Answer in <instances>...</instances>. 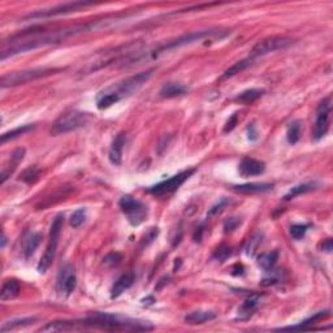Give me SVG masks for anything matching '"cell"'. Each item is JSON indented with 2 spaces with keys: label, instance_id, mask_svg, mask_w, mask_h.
Here are the masks:
<instances>
[{
  "label": "cell",
  "instance_id": "6da1fadb",
  "mask_svg": "<svg viewBox=\"0 0 333 333\" xmlns=\"http://www.w3.org/2000/svg\"><path fill=\"white\" fill-rule=\"evenodd\" d=\"M154 69L146 70V72L138 73L136 76L125 78V80L120 81V82L114 83L106 90H103L99 94L97 99V107L99 109H107L116 104L124 98H128L131 95L136 94L144 83L147 82L153 76Z\"/></svg>",
  "mask_w": 333,
  "mask_h": 333
},
{
  "label": "cell",
  "instance_id": "7a4b0ae2",
  "mask_svg": "<svg viewBox=\"0 0 333 333\" xmlns=\"http://www.w3.org/2000/svg\"><path fill=\"white\" fill-rule=\"evenodd\" d=\"M81 327L99 328L106 330H149L153 329V325L146 322L129 319L120 315L107 314V312H94L91 317L86 318L81 323Z\"/></svg>",
  "mask_w": 333,
  "mask_h": 333
},
{
  "label": "cell",
  "instance_id": "3957f363",
  "mask_svg": "<svg viewBox=\"0 0 333 333\" xmlns=\"http://www.w3.org/2000/svg\"><path fill=\"white\" fill-rule=\"evenodd\" d=\"M228 34H229L228 31H221V30H217V29H214V30H199V31H194V33L185 34V35L178 36L177 39H173V41L166 42V43H164V45L159 46V47H156L155 50L149 51L147 55L143 52H138V55L134 56L133 59L129 60V63H131V64H136V63H138V61L155 60V59L160 58L163 53L170 52V51L176 50V48L183 47V46L192 45V43H195V42H200L203 41V39L208 38V36H217V35L227 36Z\"/></svg>",
  "mask_w": 333,
  "mask_h": 333
},
{
  "label": "cell",
  "instance_id": "277c9868",
  "mask_svg": "<svg viewBox=\"0 0 333 333\" xmlns=\"http://www.w3.org/2000/svg\"><path fill=\"white\" fill-rule=\"evenodd\" d=\"M63 223H64V215L59 214L58 216L53 220L52 225H51V231H50V238H48L47 247H46V251L42 256L41 262L38 263V269L39 273H46L47 269L50 268L51 264H52L53 259L56 256V251H58V245L59 239H60L61 229H63Z\"/></svg>",
  "mask_w": 333,
  "mask_h": 333
},
{
  "label": "cell",
  "instance_id": "5b68a950",
  "mask_svg": "<svg viewBox=\"0 0 333 333\" xmlns=\"http://www.w3.org/2000/svg\"><path fill=\"white\" fill-rule=\"evenodd\" d=\"M63 70L61 68H34V69L21 70V72L8 73L3 76L0 81V86L3 87H12L17 85H23V83L30 82V81L38 80L42 77H47V76L55 75L56 72Z\"/></svg>",
  "mask_w": 333,
  "mask_h": 333
},
{
  "label": "cell",
  "instance_id": "8992f818",
  "mask_svg": "<svg viewBox=\"0 0 333 333\" xmlns=\"http://www.w3.org/2000/svg\"><path fill=\"white\" fill-rule=\"evenodd\" d=\"M90 115L86 112L81 111H69L61 115L55 122H53L52 128H51V134L52 136H60V134H67L69 132L77 131L82 128L83 125H86L90 120Z\"/></svg>",
  "mask_w": 333,
  "mask_h": 333
},
{
  "label": "cell",
  "instance_id": "52a82bcc",
  "mask_svg": "<svg viewBox=\"0 0 333 333\" xmlns=\"http://www.w3.org/2000/svg\"><path fill=\"white\" fill-rule=\"evenodd\" d=\"M291 45H294V39L288 38V36H271V38L258 42L251 48L250 55L247 58H250L255 63L259 58H263V56L268 55V53L276 52V51L285 50V48L290 47Z\"/></svg>",
  "mask_w": 333,
  "mask_h": 333
},
{
  "label": "cell",
  "instance_id": "ba28073f",
  "mask_svg": "<svg viewBox=\"0 0 333 333\" xmlns=\"http://www.w3.org/2000/svg\"><path fill=\"white\" fill-rule=\"evenodd\" d=\"M119 207L122 214L126 216L128 221L133 227H138L146 220L147 216V207L141 200L131 197V195H124L119 200Z\"/></svg>",
  "mask_w": 333,
  "mask_h": 333
},
{
  "label": "cell",
  "instance_id": "9c48e42d",
  "mask_svg": "<svg viewBox=\"0 0 333 333\" xmlns=\"http://www.w3.org/2000/svg\"><path fill=\"white\" fill-rule=\"evenodd\" d=\"M194 172H195L194 168L182 171V172L172 176V177L168 178V180H164L161 181V182L156 183V185L151 186L147 192L150 193V194L156 195V197H163V195L172 194V193H175L176 190H177L178 188H180V186L182 185V183L185 182V181L188 180V178H189Z\"/></svg>",
  "mask_w": 333,
  "mask_h": 333
},
{
  "label": "cell",
  "instance_id": "30bf717a",
  "mask_svg": "<svg viewBox=\"0 0 333 333\" xmlns=\"http://www.w3.org/2000/svg\"><path fill=\"white\" fill-rule=\"evenodd\" d=\"M92 6L89 2H73V3L61 4V6L53 7L51 9H43V11L34 12L24 17V20H41V18H51V17L61 16V14H68L72 12H78L86 7Z\"/></svg>",
  "mask_w": 333,
  "mask_h": 333
},
{
  "label": "cell",
  "instance_id": "8fae6325",
  "mask_svg": "<svg viewBox=\"0 0 333 333\" xmlns=\"http://www.w3.org/2000/svg\"><path fill=\"white\" fill-rule=\"evenodd\" d=\"M332 108V102L330 97H327L320 102L319 107L317 111V121H315L314 132H312V138L315 141H319L327 134L329 129V114Z\"/></svg>",
  "mask_w": 333,
  "mask_h": 333
},
{
  "label": "cell",
  "instance_id": "7c38bea8",
  "mask_svg": "<svg viewBox=\"0 0 333 333\" xmlns=\"http://www.w3.org/2000/svg\"><path fill=\"white\" fill-rule=\"evenodd\" d=\"M77 285V276H76L75 267L72 264H65L61 267L58 276V291L63 297H68L73 293Z\"/></svg>",
  "mask_w": 333,
  "mask_h": 333
},
{
  "label": "cell",
  "instance_id": "4fadbf2b",
  "mask_svg": "<svg viewBox=\"0 0 333 333\" xmlns=\"http://www.w3.org/2000/svg\"><path fill=\"white\" fill-rule=\"evenodd\" d=\"M264 171H266V164L253 158H244L238 165V172L242 177L263 175Z\"/></svg>",
  "mask_w": 333,
  "mask_h": 333
},
{
  "label": "cell",
  "instance_id": "5bb4252c",
  "mask_svg": "<svg viewBox=\"0 0 333 333\" xmlns=\"http://www.w3.org/2000/svg\"><path fill=\"white\" fill-rule=\"evenodd\" d=\"M261 294L249 295L237 310V319L241 320V322H246L253 317L256 308L261 305Z\"/></svg>",
  "mask_w": 333,
  "mask_h": 333
},
{
  "label": "cell",
  "instance_id": "9a60e30c",
  "mask_svg": "<svg viewBox=\"0 0 333 333\" xmlns=\"http://www.w3.org/2000/svg\"><path fill=\"white\" fill-rule=\"evenodd\" d=\"M273 183L269 182H250L244 183V185H234L233 190L241 194H258V193H264L272 190Z\"/></svg>",
  "mask_w": 333,
  "mask_h": 333
},
{
  "label": "cell",
  "instance_id": "2e32d148",
  "mask_svg": "<svg viewBox=\"0 0 333 333\" xmlns=\"http://www.w3.org/2000/svg\"><path fill=\"white\" fill-rule=\"evenodd\" d=\"M125 134L120 133L116 138L114 139L112 142L111 147H109V153H108V159L114 165H120L122 160V150H124L125 146Z\"/></svg>",
  "mask_w": 333,
  "mask_h": 333
},
{
  "label": "cell",
  "instance_id": "e0dca14e",
  "mask_svg": "<svg viewBox=\"0 0 333 333\" xmlns=\"http://www.w3.org/2000/svg\"><path fill=\"white\" fill-rule=\"evenodd\" d=\"M134 281H136V276L132 272L120 276L111 289V298H117L119 295H121L125 290H128L133 285Z\"/></svg>",
  "mask_w": 333,
  "mask_h": 333
},
{
  "label": "cell",
  "instance_id": "ac0fdd59",
  "mask_svg": "<svg viewBox=\"0 0 333 333\" xmlns=\"http://www.w3.org/2000/svg\"><path fill=\"white\" fill-rule=\"evenodd\" d=\"M216 318V314H215L214 311H203V310H198V311H193L190 314L186 315L183 319L188 324L190 325H197V324H205L207 322H211Z\"/></svg>",
  "mask_w": 333,
  "mask_h": 333
},
{
  "label": "cell",
  "instance_id": "d6986e66",
  "mask_svg": "<svg viewBox=\"0 0 333 333\" xmlns=\"http://www.w3.org/2000/svg\"><path fill=\"white\" fill-rule=\"evenodd\" d=\"M20 291H21V285H20L18 281L14 280V279H9L3 284V288L0 291V300L3 302L13 300L20 294Z\"/></svg>",
  "mask_w": 333,
  "mask_h": 333
},
{
  "label": "cell",
  "instance_id": "ffe728a7",
  "mask_svg": "<svg viewBox=\"0 0 333 333\" xmlns=\"http://www.w3.org/2000/svg\"><path fill=\"white\" fill-rule=\"evenodd\" d=\"M329 317H330L329 310L319 311V312H317V314L312 315V317L308 318V319L303 320V322L300 323V324L291 325V327H284V328H281V329H308V328L312 327L315 323L322 322V320L327 319V318H329Z\"/></svg>",
  "mask_w": 333,
  "mask_h": 333
},
{
  "label": "cell",
  "instance_id": "44dd1931",
  "mask_svg": "<svg viewBox=\"0 0 333 333\" xmlns=\"http://www.w3.org/2000/svg\"><path fill=\"white\" fill-rule=\"evenodd\" d=\"M24 156H25V150H24V149H17V150L12 154L11 164L7 166H4L3 172H2V178H0L2 183L6 182L7 178L11 177V175L13 173V171L16 170V166L18 165L20 161H23Z\"/></svg>",
  "mask_w": 333,
  "mask_h": 333
},
{
  "label": "cell",
  "instance_id": "7402d4cb",
  "mask_svg": "<svg viewBox=\"0 0 333 333\" xmlns=\"http://www.w3.org/2000/svg\"><path fill=\"white\" fill-rule=\"evenodd\" d=\"M186 90L188 89H186L183 85H181V83L168 82L161 87L159 94H160L161 98L170 99V98H176V97H180V95H183L186 92Z\"/></svg>",
  "mask_w": 333,
  "mask_h": 333
},
{
  "label": "cell",
  "instance_id": "603a6c76",
  "mask_svg": "<svg viewBox=\"0 0 333 333\" xmlns=\"http://www.w3.org/2000/svg\"><path fill=\"white\" fill-rule=\"evenodd\" d=\"M253 64H254V61L251 60L250 58L244 59V60H241V61H237L236 64L232 65L229 69H227L224 73H223L221 77H220V81H224V80H228V78L234 77V76L238 75V73H241V72H244L245 69H247L250 65H253Z\"/></svg>",
  "mask_w": 333,
  "mask_h": 333
},
{
  "label": "cell",
  "instance_id": "cb8c5ba5",
  "mask_svg": "<svg viewBox=\"0 0 333 333\" xmlns=\"http://www.w3.org/2000/svg\"><path fill=\"white\" fill-rule=\"evenodd\" d=\"M78 328L77 322H67V320H63V322H51L48 323L47 325L42 327L41 332H65V330H72Z\"/></svg>",
  "mask_w": 333,
  "mask_h": 333
},
{
  "label": "cell",
  "instance_id": "d4e9b609",
  "mask_svg": "<svg viewBox=\"0 0 333 333\" xmlns=\"http://www.w3.org/2000/svg\"><path fill=\"white\" fill-rule=\"evenodd\" d=\"M263 94H264V90L262 89H249L239 92V94L234 98V100L242 103V104H250V103H253L255 102L256 99H259Z\"/></svg>",
  "mask_w": 333,
  "mask_h": 333
},
{
  "label": "cell",
  "instance_id": "484cf974",
  "mask_svg": "<svg viewBox=\"0 0 333 333\" xmlns=\"http://www.w3.org/2000/svg\"><path fill=\"white\" fill-rule=\"evenodd\" d=\"M317 186L318 185L315 182L301 183V185H297V186H294V188H291V189L285 194L284 199L285 200L293 199V198L298 197V195H301V194H306V193H308V192H312V190L317 189Z\"/></svg>",
  "mask_w": 333,
  "mask_h": 333
},
{
  "label": "cell",
  "instance_id": "4316f807",
  "mask_svg": "<svg viewBox=\"0 0 333 333\" xmlns=\"http://www.w3.org/2000/svg\"><path fill=\"white\" fill-rule=\"evenodd\" d=\"M42 241V234L41 233H31L28 238L25 239V245H24V254L25 258H30L34 254V251L36 250V247L39 246Z\"/></svg>",
  "mask_w": 333,
  "mask_h": 333
},
{
  "label": "cell",
  "instance_id": "83f0119b",
  "mask_svg": "<svg viewBox=\"0 0 333 333\" xmlns=\"http://www.w3.org/2000/svg\"><path fill=\"white\" fill-rule=\"evenodd\" d=\"M34 128H35L34 125H23V126H18V128L13 129V131H9L7 132V133H4L3 136H2V138H0V141H2V143H6V142L8 141H13V139L18 138V137L31 132Z\"/></svg>",
  "mask_w": 333,
  "mask_h": 333
},
{
  "label": "cell",
  "instance_id": "f1b7e54d",
  "mask_svg": "<svg viewBox=\"0 0 333 333\" xmlns=\"http://www.w3.org/2000/svg\"><path fill=\"white\" fill-rule=\"evenodd\" d=\"M35 320L36 318H23V319H16V320H12V322H7L2 325L0 332L6 333V332H9V330L17 329V328L28 327V325H30L31 323H34Z\"/></svg>",
  "mask_w": 333,
  "mask_h": 333
},
{
  "label": "cell",
  "instance_id": "f546056e",
  "mask_svg": "<svg viewBox=\"0 0 333 333\" xmlns=\"http://www.w3.org/2000/svg\"><path fill=\"white\" fill-rule=\"evenodd\" d=\"M279 259V251L278 250H273L271 253H266L262 254L261 256L258 258V264L266 271H269V269H272L273 266L276 264Z\"/></svg>",
  "mask_w": 333,
  "mask_h": 333
},
{
  "label": "cell",
  "instance_id": "4dcf8cb0",
  "mask_svg": "<svg viewBox=\"0 0 333 333\" xmlns=\"http://www.w3.org/2000/svg\"><path fill=\"white\" fill-rule=\"evenodd\" d=\"M301 137V124L300 121H291L288 126V131H286V139L290 144H295L298 141H300Z\"/></svg>",
  "mask_w": 333,
  "mask_h": 333
},
{
  "label": "cell",
  "instance_id": "1f68e13d",
  "mask_svg": "<svg viewBox=\"0 0 333 333\" xmlns=\"http://www.w3.org/2000/svg\"><path fill=\"white\" fill-rule=\"evenodd\" d=\"M261 242H262V234L261 233L254 234V236L249 239L246 247H245V250H246V255L247 256H254V255H255L256 250H258Z\"/></svg>",
  "mask_w": 333,
  "mask_h": 333
},
{
  "label": "cell",
  "instance_id": "d6a6232c",
  "mask_svg": "<svg viewBox=\"0 0 333 333\" xmlns=\"http://www.w3.org/2000/svg\"><path fill=\"white\" fill-rule=\"evenodd\" d=\"M308 228L310 225L308 224H294L290 227V236L293 239H302L305 237V234L307 233Z\"/></svg>",
  "mask_w": 333,
  "mask_h": 333
},
{
  "label": "cell",
  "instance_id": "836d02e7",
  "mask_svg": "<svg viewBox=\"0 0 333 333\" xmlns=\"http://www.w3.org/2000/svg\"><path fill=\"white\" fill-rule=\"evenodd\" d=\"M86 220V210L85 208H78L77 211H75L70 216V225L73 228H80L81 225Z\"/></svg>",
  "mask_w": 333,
  "mask_h": 333
},
{
  "label": "cell",
  "instance_id": "e575fe53",
  "mask_svg": "<svg viewBox=\"0 0 333 333\" xmlns=\"http://www.w3.org/2000/svg\"><path fill=\"white\" fill-rule=\"evenodd\" d=\"M232 254L231 247L228 246V245H220L216 250H215L214 253V259L217 262H225Z\"/></svg>",
  "mask_w": 333,
  "mask_h": 333
},
{
  "label": "cell",
  "instance_id": "d590c367",
  "mask_svg": "<svg viewBox=\"0 0 333 333\" xmlns=\"http://www.w3.org/2000/svg\"><path fill=\"white\" fill-rule=\"evenodd\" d=\"M228 205H229V200L225 199V198L224 199H221L219 203L214 205L211 208H210V210H208L207 217H214V216H216V215H219Z\"/></svg>",
  "mask_w": 333,
  "mask_h": 333
},
{
  "label": "cell",
  "instance_id": "8d00e7d4",
  "mask_svg": "<svg viewBox=\"0 0 333 333\" xmlns=\"http://www.w3.org/2000/svg\"><path fill=\"white\" fill-rule=\"evenodd\" d=\"M239 224H241V220L237 219V217H231V219L224 223V232L225 233H231L234 229H237Z\"/></svg>",
  "mask_w": 333,
  "mask_h": 333
},
{
  "label": "cell",
  "instance_id": "74e56055",
  "mask_svg": "<svg viewBox=\"0 0 333 333\" xmlns=\"http://www.w3.org/2000/svg\"><path fill=\"white\" fill-rule=\"evenodd\" d=\"M36 177H38V170H36L35 166H31V168L26 170L23 175V180L29 183L34 182L36 180Z\"/></svg>",
  "mask_w": 333,
  "mask_h": 333
},
{
  "label": "cell",
  "instance_id": "f35d334b",
  "mask_svg": "<svg viewBox=\"0 0 333 333\" xmlns=\"http://www.w3.org/2000/svg\"><path fill=\"white\" fill-rule=\"evenodd\" d=\"M237 124H238V114H233L231 117H229V120L227 121V124H225L224 126V133H229V132L233 131L234 128L237 126Z\"/></svg>",
  "mask_w": 333,
  "mask_h": 333
},
{
  "label": "cell",
  "instance_id": "ab89813d",
  "mask_svg": "<svg viewBox=\"0 0 333 333\" xmlns=\"http://www.w3.org/2000/svg\"><path fill=\"white\" fill-rule=\"evenodd\" d=\"M121 259H122L121 254L111 253V254H108L107 256H104V259H103V261H104V263L106 264H117V263H120V261H121Z\"/></svg>",
  "mask_w": 333,
  "mask_h": 333
},
{
  "label": "cell",
  "instance_id": "60d3db41",
  "mask_svg": "<svg viewBox=\"0 0 333 333\" xmlns=\"http://www.w3.org/2000/svg\"><path fill=\"white\" fill-rule=\"evenodd\" d=\"M202 234H203V225H199V227L195 229L194 232V236H193V238H194L195 242H200V239H202Z\"/></svg>",
  "mask_w": 333,
  "mask_h": 333
},
{
  "label": "cell",
  "instance_id": "b9f144b4",
  "mask_svg": "<svg viewBox=\"0 0 333 333\" xmlns=\"http://www.w3.org/2000/svg\"><path fill=\"white\" fill-rule=\"evenodd\" d=\"M247 131H249V139H250V141H255V139L258 138V133H256L255 128H254V125H250Z\"/></svg>",
  "mask_w": 333,
  "mask_h": 333
},
{
  "label": "cell",
  "instance_id": "7bdbcfd3",
  "mask_svg": "<svg viewBox=\"0 0 333 333\" xmlns=\"http://www.w3.org/2000/svg\"><path fill=\"white\" fill-rule=\"evenodd\" d=\"M323 250H324L325 253H330L332 251V239L328 238L327 241L323 242Z\"/></svg>",
  "mask_w": 333,
  "mask_h": 333
},
{
  "label": "cell",
  "instance_id": "ee69618b",
  "mask_svg": "<svg viewBox=\"0 0 333 333\" xmlns=\"http://www.w3.org/2000/svg\"><path fill=\"white\" fill-rule=\"evenodd\" d=\"M6 242H7L6 234L3 233V238H2V247H3V249H4V246H6Z\"/></svg>",
  "mask_w": 333,
  "mask_h": 333
}]
</instances>
